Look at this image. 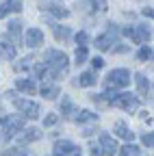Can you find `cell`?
Returning a JSON list of instances; mask_svg holds the SVG:
<instances>
[{
  "label": "cell",
  "instance_id": "4316f807",
  "mask_svg": "<svg viewBox=\"0 0 154 156\" xmlns=\"http://www.w3.org/2000/svg\"><path fill=\"white\" fill-rule=\"evenodd\" d=\"M56 122H59V115H56V113H48V115L44 117V126H46V128L54 126Z\"/></svg>",
  "mask_w": 154,
  "mask_h": 156
},
{
  "label": "cell",
  "instance_id": "d6a6232c",
  "mask_svg": "<svg viewBox=\"0 0 154 156\" xmlns=\"http://www.w3.org/2000/svg\"><path fill=\"white\" fill-rule=\"evenodd\" d=\"M91 65H93V69H102V65H104V61H102V58L98 56V58H93V61H91Z\"/></svg>",
  "mask_w": 154,
  "mask_h": 156
},
{
  "label": "cell",
  "instance_id": "52a82bcc",
  "mask_svg": "<svg viewBox=\"0 0 154 156\" xmlns=\"http://www.w3.org/2000/svg\"><path fill=\"white\" fill-rule=\"evenodd\" d=\"M115 28H117V26H109V30L104 33V35H100L98 39H95V48H98V50H102V52H106V50H111V46H113V39L115 37H117V33L120 30H115Z\"/></svg>",
  "mask_w": 154,
  "mask_h": 156
},
{
  "label": "cell",
  "instance_id": "9c48e42d",
  "mask_svg": "<svg viewBox=\"0 0 154 156\" xmlns=\"http://www.w3.org/2000/svg\"><path fill=\"white\" fill-rule=\"evenodd\" d=\"M44 30L41 28H26V35H24V41L28 48H39L44 46Z\"/></svg>",
  "mask_w": 154,
  "mask_h": 156
},
{
  "label": "cell",
  "instance_id": "4fadbf2b",
  "mask_svg": "<svg viewBox=\"0 0 154 156\" xmlns=\"http://www.w3.org/2000/svg\"><path fill=\"white\" fill-rule=\"evenodd\" d=\"M7 28H9V30H7L9 39H11L13 44H20V41H22V22H20V20H15V22H11Z\"/></svg>",
  "mask_w": 154,
  "mask_h": 156
},
{
  "label": "cell",
  "instance_id": "d4e9b609",
  "mask_svg": "<svg viewBox=\"0 0 154 156\" xmlns=\"http://www.w3.org/2000/svg\"><path fill=\"white\" fill-rule=\"evenodd\" d=\"M54 37H56V41H67L70 39V28L67 26H54Z\"/></svg>",
  "mask_w": 154,
  "mask_h": 156
},
{
  "label": "cell",
  "instance_id": "cb8c5ba5",
  "mask_svg": "<svg viewBox=\"0 0 154 156\" xmlns=\"http://www.w3.org/2000/svg\"><path fill=\"white\" fill-rule=\"evenodd\" d=\"M48 11H50L52 15H56V17H67V15H70V11H67L65 7H59V5H52V2H48Z\"/></svg>",
  "mask_w": 154,
  "mask_h": 156
},
{
  "label": "cell",
  "instance_id": "e575fe53",
  "mask_svg": "<svg viewBox=\"0 0 154 156\" xmlns=\"http://www.w3.org/2000/svg\"><path fill=\"white\" fill-rule=\"evenodd\" d=\"M143 15H145V17H152V20H154V9H143Z\"/></svg>",
  "mask_w": 154,
  "mask_h": 156
},
{
  "label": "cell",
  "instance_id": "4dcf8cb0",
  "mask_svg": "<svg viewBox=\"0 0 154 156\" xmlns=\"http://www.w3.org/2000/svg\"><path fill=\"white\" fill-rule=\"evenodd\" d=\"M95 11H106V0H91Z\"/></svg>",
  "mask_w": 154,
  "mask_h": 156
},
{
  "label": "cell",
  "instance_id": "44dd1931",
  "mask_svg": "<svg viewBox=\"0 0 154 156\" xmlns=\"http://www.w3.org/2000/svg\"><path fill=\"white\" fill-rule=\"evenodd\" d=\"M74 119L78 122V124H85V122H95V119H98V115L85 108V111H81V113H76V115H74Z\"/></svg>",
  "mask_w": 154,
  "mask_h": 156
},
{
  "label": "cell",
  "instance_id": "f546056e",
  "mask_svg": "<svg viewBox=\"0 0 154 156\" xmlns=\"http://www.w3.org/2000/svg\"><path fill=\"white\" fill-rule=\"evenodd\" d=\"M139 58H141V61H148V58L152 56V50L148 48V46H141V50H139V54H137Z\"/></svg>",
  "mask_w": 154,
  "mask_h": 156
},
{
  "label": "cell",
  "instance_id": "5b68a950",
  "mask_svg": "<svg viewBox=\"0 0 154 156\" xmlns=\"http://www.w3.org/2000/svg\"><path fill=\"white\" fill-rule=\"evenodd\" d=\"M111 104L113 106H117V108H122V111H137V106H139V98L137 95H132V93H117L111 100Z\"/></svg>",
  "mask_w": 154,
  "mask_h": 156
},
{
  "label": "cell",
  "instance_id": "3957f363",
  "mask_svg": "<svg viewBox=\"0 0 154 156\" xmlns=\"http://www.w3.org/2000/svg\"><path fill=\"white\" fill-rule=\"evenodd\" d=\"M0 124L5 126V136L11 139L13 134L22 132L24 124H26V117L24 115H9V117H0Z\"/></svg>",
  "mask_w": 154,
  "mask_h": 156
},
{
  "label": "cell",
  "instance_id": "ac0fdd59",
  "mask_svg": "<svg viewBox=\"0 0 154 156\" xmlns=\"http://www.w3.org/2000/svg\"><path fill=\"white\" fill-rule=\"evenodd\" d=\"M15 87H17V91H24V93H28V95H33V93L37 91L35 83H33V80H26V78H20V80L15 83Z\"/></svg>",
  "mask_w": 154,
  "mask_h": 156
},
{
  "label": "cell",
  "instance_id": "f1b7e54d",
  "mask_svg": "<svg viewBox=\"0 0 154 156\" xmlns=\"http://www.w3.org/2000/svg\"><path fill=\"white\" fill-rule=\"evenodd\" d=\"M87 41H89V35L85 30H81L78 35H76V44H78V46H87Z\"/></svg>",
  "mask_w": 154,
  "mask_h": 156
},
{
  "label": "cell",
  "instance_id": "6da1fadb",
  "mask_svg": "<svg viewBox=\"0 0 154 156\" xmlns=\"http://www.w3.org/2000/svg\"><path fill=\"white\" fill-rule=\"evenodd\" d=\"M67 63H70V58L65 52H61V50H48L46 52V65H48L50 78H61L67 72Z\"/></svg>",
  "mask_w": 154,
  "mask_h": 156
},
{
  "label": "cell",
  "instance_id": "603a6c76",
  "mask_svg": "<svg viewBox=\"0 0 154 156\" xmlns=\"http://www.w3.org/2000/svg\"><path fill=\"white\" fill-rule=\"evenodd\" d=\"M91 102L102 106V108H106V106H111V98L106 93H98V95H91Z\"/></svg>",
  "mask_w": 154,
  "mask_h": 156
},
{
  "label": "cell",
  "instance_id": "30bf717a",
  "mask_svg": "<svg viewBox=\"0 0 154 156\" xmlns=\"http://www.w3.org/2000/svg\"><path fill=\"white\" fill-rule=\"evenodd\" d=\"M100 150H102V154L113 156V154H117L120 145H117V141H115V136H111V134L102 132V134H100Z\"/></svg>",
  "mask_w": 154,
  "mask_h": 156
},
{
  "label": "cell",
  "instance_id": "d590c367",
  "mask_svg": "<svg viewBox=\"0 0 154 156\" xmlns=\"http://www.w3.org/2000/svg\"><path fill=\"white\" fill-rule=\"evenodd\" d=\"M113 52H120L122 54V52H128V48L126 46H120V48H113Z\"/></svg>",
  "mask_w": 154,
  "mask_h": 156
},
{
  "label": "cell",
  "instance_id": "9a60e30c",
  "mask_svg": "<svg viewBox=\"0 0 154 156\" xmlns=\"http://www.w3.org/2000/svg\"><path fill=\"white\" fill-rule=\"evenodd\" d=\"M113 132L117 134L120 139H126V141H132V136H134V132H130L124 122H117V124H115V126H113Z\"/></svg>",
  "mask_w": 154,
  "mask_h": 156
},
{
  "label": "cell",
  "instance_id": "277c9868",
  "mask_svg": "<svg viewBox=\"0 0 154 156\" xmlns=\"http://www.w3.org/2000/svg\"><path fill=\"white\" fill-rule=\"evenodd\" d=\"M13 104H15V108L20 111L24 117H28V119H37V117H39V104L33 102V100H24V98H13Z\"/></svg>",
  "mask_w": 154,
  "mask_h": 156
},
{
  "label": "cell",
  "instance_id": "ffe728a7",
  "mask_svg": "<svg viewBox=\"0 0 154 156\" xmlns=\"http://www.w3.org/2000/svg\"><path fill=\"white\" fill-rule=\"evenodd\" d=\"M41 95L46 98V100H56V98L61 95V89L54 87V85H44L41 87Z\"/></svg>",
  "mask_w": 154,
  "mask_h": 156
},
{
  "label": "cell",
  "instance_id": "e0dca14e",
  "mask_svg": "<svg viewBox=\"0 0 154 156\" xmlns=\"http://www.w3.org/2000/svg\"><path fill=\"white\" fill-rule=\"evenodd\" d=\"M61 115H65V117H70V119H74V104H72V100L67 95H61Z\"/></svg>",
  "mask_w": 154,
  "mask_h": 156
},
{
  "label": "cell",
  "instance_id": "5bb4252c",
  "mask_svg": "<svg viewBox=\"0 0 154 156\" xmlns=\"http://www.w3.org/2000/svg\"><path fill=\"white\" fill-rule=\"evenodd\" d=\"M22 11V0H7V2L0 7V20L7 17L9 13H17Z\"/></svg>",
  "mask_w": 154,
  "mask_h": 156
},
{
  "label": "cell",
  "instance_id": "1f68e13d",
  "mask_svg": "<svg viewBox=\"0 0 154 156\" xmlns=\"http://www.w3.org/2000/svg\"><path fill=\"white\" fill-rule=\"evenodd\" d=\"M28 63H30V58H24V61H20L15 65V72H22V69H26L28 67Z\"/></svg>",
  "mask_w": 154,
  "mask_h": 156
},
{
  "label": "cell",
  "instance_id": "8d00e7d4",
  "mask_svg": "<svg viewBox=\"0 0 154 156\" xmlns=\"http://www.w3.org/2000/svg\"><path fill=\"white\" fill-rule=\"evenodd\" d=\"M15 156H24V154H20V152H17V154H15Z\"/></svg>",
  "mask_w": 154,
  "mask_h": 156
},
{
  "label": "cell",
  "instance_id": "8992f818",
  "mask_svg": "<svg viewBox=\"0 0 154 156\" xmlns=\"http://www.w3.org/2000/svg\"><path fill=\"white\" fill-rule=\"evenodd\" d=\"M52 150H54V156H81V147L72 141H67V139L56 141Z\"/></svg>",
  "mask_w": 154,
  "mask_h": 156
},
{
  "label": "cell",
  "instance_id": "8fae6325",
  "mask_svg": "<svg viewBox=\"0 0 154 156\" xmlns=\"http://www.w3.org/2000/svg\"><path fill=\"white\" fill-rule=\"evenodd\" d=\"M150 28L145 24H139V26H134L132 28V41L134 44H148L150 41Z\"/></svg>",
  "mask_w": 154,
  "mask_h": 156
},
{
  "label": "cell",
  "instance_id": "7c38bea8",
  "mask_svg": "<svg viewBox=\"0 0 154 156\" xmlns=\"http://www.w3.org/2000/svg\"><path fill=\"white\" fill-rule=\"evenodd\" d=\"M41 136H44V132H41L39 128L30 126V128L22 130V134H20V143H35V141H39Z\"/></svg>",
  "mask_w": 154,
  "mask_h": 156
},
{
  "label": "cell",
  "instance_id": "ba28073f",
  "mask_svg": "<svg viewBox=\"0 0 154 156\" xmlns=\"http://www.w3.org/2000/svg\"><path fill=\"white\" fill-rule=\"evenodd\" d=\"M17 54V46L9 39V35H2L0 37V56L7 58V61H13Z\"/></svg>",
  "mask_w": 154,
  "mask_h": 156
},
{
  "label": "cell",
  "instance_id": "2e32d148",
  "mask_svg": "<svg viewBox=\"0 0 154 156\" xmlns=\"http://www.w3.org/2000/svg\"><path fill=\"white\" fill-rule=\"evenodd\" d=\"M74 85L76 87H91V85H95V74L93 72H83Z\"/></svg>",
  "mask_w": 154,
  "mask_h": 156
},
{
  "label": "cell",
  "instance_id": "836d02e7",
  "mask_svg": "<svg viewBox=\"0 0 154 156\" xmlns=\"http://www.w3.org/2000/svg\"><path fill=\"white\" fill-rule=\"evenodd\" d=\"M91 156H104L100 147H91Z\"/></svg>",
  "mask_w": 154,
  "mask_h": 156
},
{
  "label": "cell",
  "instance_id": "7402d4cb",
  "mask_svg": "<svg viewBox=\"0 0 154 156\" xmlns=\"http://www.w3.org/2000/svg\"><path fill=\"white\" fill-rule=\"evenodd\" d=\"M117 154H120V156H139V154H141V150L134 145V143H128V145L120 147V150H117Z\"/></svg>",
  "mask_w": 154,
  "mask_h": 156
},
{
  "label": "cell",
  "instance_id": "83f0119b",
  "mask_svg": "<svg viewBox=\"0 0 154 156\" xmlns=\"http://www.w3.org/2000/svg\"><path fill=\"white\" fill-rule=\"evenodd\" d=\"M141 141H143V145L154 147V132H145V134L141 136Z\"/></svg>",
  "mask_w": 154,
  "mask_h": 156
},
{
  "label": "cell",
  "instance_id": "484cf974",
  "mask_svg": "<svg viewBox=\"0 0 154 156\" xmlns=\"http://www.w3.org/2000/svg\"><path fill=\"white\" fill-rule=\"evenodd\" d=\"M87 56H89V52H87V46H78L76 48V52H74V58H76V63H85L87 61Z\"/></svg>",
  "mask_w": 154,
  "mask_h": 156
},
{
  "label": "cell",
  "instance_id": "d6986e66",
  "mask_svg": "<svg viewBox=\"0 0 154 156\" xmlns=\"http://www.w3.org/2000/svg\"><path fill=\"white\" fill-rule=\"evenodd\" d=\"M134 83H137V89H139L141 95H148V91H150V80H148L143 74H134Z\"/></svg>",
  "mask_w": 154,
  "mask_h": 156
},
{
  "label": "cell",
  "instance_id": "7a4b0ae2",
  "mask_svg": "<svg viewBox=\"0 0 154 156\" xmlns=\"http://www.w3.org/2000/svg\"><path fill=\"white\" fill-rule=\"evenodd\" d=\"M128 85H130V72H128V69H122V67L109 72L106 83H104L106 89H124V87H128Z\"/></svg>",
  "mask_w": 154,
  "mask_h": 156
}]
</instances>
